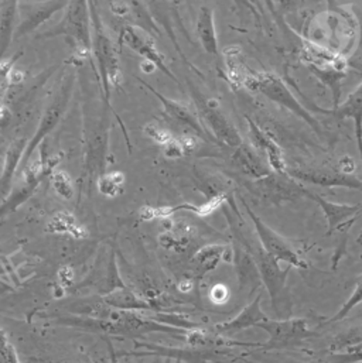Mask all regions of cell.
Instances as JSON below:
<instances>
[{"mask_svg":"<svg viewBox=\"0 0 362 363\" xmlns=\"http://www.w3.org/2000/svg\"><path fill=\"white\" fill-rule=\"evenodd\" d=\"M248 188L262 201L273 205H280L287 201H295L305 196V186L287 174L270 173L262 179H255Z\"/></svg>","mask_w":362,"mask_h":363,"instance_id":"8992f818","label":"cell"},{"mask_svg":"<svg viewBox=\"0 0 362 363\" xmlns=\"http://www.w3.org/2000/svg\"><path fill=\"white\" fill-rule=\"evenodd\" d=\"M234 160L236 167L246 176H251L252 179H262L273 173V170L265 166V163L256 153H253L251 149L245 147L243 145L238 147Z\"/></svg>","mask_w":362,"mask_h":363,"instance_id":"ffe728a7","label":"cell"},{"mask_svg":"<svg viewBox=\"0 0 362 363\" xmlns=\"http://www.w3.org/2000/svg\"><path fill=\"white\" fill-rule=\"evenodd\" d=\"M305 196L310 198L322 208L327 225H329V235H333L336 230H346L349 226L353 225L357 215L361 212L362 205H349V203H336L331 201L324 199L322 195L314 194L305 188Z\"/></svg>","mask_w":362,"mask_h":363,"instance_id":"7c38bea8","label":"cell"},{"mask_svg":"<svg viewBox=\"0 0 362 363\" xmlns=\"http://www.w3.org/2000/svg\"><path fill=\"white\" fill-rule=\"evenodd\" d=\"M24 149H26V140L24 139H18L16 140L6 156V170H4V177H3V182H10V177L14 174L16 166L18 164L21 156H24Z\"/></svg>","mask_w":362,"mask_h":363,"instance_id":"cb8c5ba5","label":"cell"},{"mask_svg":"<svg viewBox=\"0 0 362 363\" xmlns=\"http://www.w3.org/2000/svg\"><path fill=\"white\" fill-rule=\"evenodd\" d=\"M124 182H125L124 174L115 172L98 180V189L106 196H115L119 192V188L122 186Z\"/></svg>","mask_w":362,"mask_h":363,"instance_id":"d4e9b609","label":"cell"},{"mask_svg":"<svg viewBox=\"0 0 362 363\" xmlns=\"http://www.w3.org/2000/svg\"><path fill=\"white\" fill-rule=\"evenodd\" d=\"M293 180L319 185V186H341L349 189L362 191V180L353 174H346L343 172H334L327 169H289L286 172Z\"/></svg>","mask_w":362,"mask_h":363,"instance_id":"8fae6325","label":"cell"},{"mask_svg":"<svg viewBox=\"0 0 362 363\" xmlns=\"http://www.w3.org/2000/svg\"><path fill=\"white\" fill-rule=\"evenodd\" d=\"M252 257L256 262V266L260 273V279L268 289L272 304L276 311H279V304L285 301V287H286V280L287 274L290 273V266L285 270L279 267V262H276L273 257H270L262 246L259 247H252L249 249Z\"/></svg>","mask_w":362,"mask_h":363,"instance_id":"ba28073f","label":"cell"},{"mask_svg":"<svg viewBox=\"0 0 362 363\" xmlns=\"http://www.w3.org/2000/svg\"><path fill=\"white\" fill-rule=\"evenodd\" d=\"M74 79H75L74 74H70L62 79L61 86L58 88L57 94L54 95L50 105L47 106L43 118L40 119V125L24 152V156H23L24 160H27L33 155V152L37 149V146L40 143H43V140L47 138V135L51 133L55 129V126L60 123V121L62 119V116L67 111V106L70 104L72 91H74Z\"/></svg>","mask_w":362,"mask_h":363,"instance_id":"277c9868","label":"cell"},{"mask_svg":"<svg viewBox=\"0 0 362 363\" xmlns=\"http://www.w3.org/2000/svg\"><path fill=\"white\" fill-rule=\"evenodd\" d=\"M17 1L18 0H6L0 6V61L7 52L16 33V18L18 14Z\"/></svg>","mask_w":362,"mask_h":363,"instance_id":"d6986e66","label":"cell"},{"mask_svg":"<svg viewBox=\"0 0 362 363\" xmlns=\"http://www.w3.org/2000/svg\"><path fill=\"white\" fill-rule=\"evenodd\" d=\"M145 132H146V135L149 136V138H152L155 142H158V143H160V145H166V143H169L173 138H172V135L168 132V130H165V129H162L160 126H158L156 123H149V125H146L145 126Z\"/></svg>","mask_w":362,"mask_h":363,"instance_id":"f1b7e54d","label":"cell"},{"mask_svg":"<svg viewBox=\"0 0 362 363\" xmlns=\"http://www.w3.org/2000/svg\"><path fill=\"white\" fill-rule=\"evenodd\" d=\"M358 242H362V235L360 236V239H358Z\"/></svg>","mask_w":362,"mask_h":363,"instance_id":"836d02e7","label":"cell"},{"mask_svg":"<svg viewBox=\"0 0 362 363\" xmlns=\"http://www.w3.org/2000/svg\"><path fill=\"white\" fill-rule=\"evenodd\" d=\"M119 44L121 45H126L131 50H133L135 52H138L139 55H142L146 61H149L150 64H153L155 67H158L160 71H163L168 77H170L175 82L179 84V79L173 75V72L168 68L163 55L158 51L155 43L150 38H146L143 34H141L139 31L135 30V27L132 26H126L121 30L119 34Z\"/></svg>","mask_w":362,"mask_h":363,"instance_id":"4fadbf2b","label":"cell"},{"mask_svg":"<svg viewBox=\"0 0 362 363\" xmlns=\"http://www.w3.org/2000/svg\"><path fill=\"white\" fill-rule=\"evenodd\" d=\"M197 35L205 52L211 55H218V38L215 31L214 10L211 7L202 6L199 9L197 20Z\"/></svg>","mask_w":362,"mask_h":363,"instance_id":"ac0fdd59","label":"cell"},{"mask_svg":"<svg viewBox=\"0 0 362 363\" xmlns=\"http://www.w3.org/2000/svg\"><path fill=\"white\" fill-rule=\"evenodd\" d=\"M128 14L132 16V18L135 20V24L142 27L145 31L150 33V34H160L159 28L156 27L155 21L152 20L149 11L146 10V7L139 1V0H131L129 1V11Z\"/></svg>","mask_w":362,"mask_h":363,"instance_id":"44dd1931","label":"cell"},{"mask_svg":"<svg viewBox=\"0 0 362 363\" xmlns=\"http://www.w3.org/2000/svg\"><path fill=\"white\" fill-rule=\"evenodd\" d=\"M259 328L265 330L269 335V340L265 344H260V348L276 350L286 348L290 345H299L302 341L316 335L309 330L306 320H268L260 324Z\"/></svg>","mask_w":362,"mask_h":363,"instance_id":"52a82bcc","label":"cell"},{"mask_svg":"<svg viewBox=\"0 0 362 363\" xmlns=\"http://www.w3.org/2000/svg\"><path fill=\"white\" fill-rule=\"evenodd\" d=\"M248 129H249V138H251L252 145L266 156L270 169L275 173L286 174L287 166H286L283 152L279 147V145L249 118H248Z\"/></svg>","mask_w":362,"mask_h":363,"instance_id":"5bb4252c","label":"cell"},{"mask_svg":"<svg viewBox=\"0 0 362 363\" xmlns=\"http://www.w3.org/2000/svg\"><path fill=\"white\" fill-rule=\"evenodd\" d=\"M89 11H91V31H92V51L97 58L102 89L105 98H109V85L118 86L122 81V71L118 58V52L105 31V26L99 17V13L95 7V0H89Z\"/></svg>","mask_w":362,"mask_h":363,"instance_id":"6da1fadb","label":"cell"},{"mask_svg":"<svg viewBox=\"0 0 362 363\" xmlns=\"http://www.w3.org/2000/svg\"><path fill=\"white\" fill-rule=\"evenodd\" d=\"M51 182H53V186L55 189V192L65 198V199H71L72 195H74V186H72V182L71 179L67 173L64 172H55L51 177Z\"/></svg>","mask_w":362,"mask_h":363,"instance_id":"4316f807","label":"cell"},{"mask_svg":"<svg viewBox=\"0 0 362 363\" xmlns=\"http://www.w3.org/2000/svg\"><path fill=\"white\" fill-rule=\"evenodd\" d=\"M279 3H280V6H282L283 9H286V10H293V9L297 6L299 0H279Z\"/></svg>","mask_w":362,"mask_h":363,"instance_id":"d6a6232c","label":"cell"},{"mask_svg":"<svg viewBox=\"0 0 362 363\" xmlns=\"http://www.w3.org/2000/svg\"><path fill=\"white\" fill-rule=\"evenodd\" d=\"M142 85H145L159 101L160 104L163 105L166 113L173 118L175 121H177L180 125L185 126L187 129H190L191 132H194L197 136H199L201 139H207V132L205 129L202 128V125L199 123L197 115L190 111L185 105H182L180 102H176V101H172L169 98H166L165 95H162L160 92H158L153 86H150L149 84H146L145 81H141Z\"/></svg>","mask_w":362,"mask_h":363,"instance_id":"9a60e30c","label":"cell"},{"mask_svg":"<svg viewBox=\"0 0 362 363\" xmlns=\"http://www.w3.org/2000/svg\"><path fill=\"white\" fill-rule=\"evenodd\" d=\"M330 363H360L362 362V344L347 348L346 352H336L327 358Z\"/></svg>","mask_w":362,"mask_h":363,"instance_id":"83f0119b","label":"cell"},{"mask_svg":"<svg viewBox=\"0 0 362 363\" xmlns=\"http://www.w3.org/2000/svg\"><path fill=\"white\" fill-rule=\"evenodd\" d=\"M211 298L215 303H225L228 300V290L224 286H215L211 291Z\"/></svg>","mask_w":362,"mask_h":363,"instance_id":"4dcf8cb0","label":"cell"},{"mask_svg":"<svg viewBox=\"0 0 362 363\" xmlns=\"http://www.w3.org/2000/svg\"><path fill=\"white\" fill-rule=\"evenodd\" d=\"M185 149L184 146L181 145L180 140H176V139H172L169 143L165 145V155L170 159H175V157H181L184 155Z\"/></svg>","mask_w":362,"mask_h":363,"instance_id":"f546056e","label":"cell"},{"mask_svg":"<svg viewBox=\"0 0 362 363\" xmlns=\"http://www.w3.org/2000/svg\"><path fill=\"white\" fill-rule=\"evenodd\" d=\"M245 208L255 225V230L259 238L262 249L270 257H273L276 262H285L290 267L305 269L307 266L306 262L299 255V252L293 247V245L286 238H283L276 230H273L269 225H266L252 209H249L246 203H245Z\"/></svg>","mask_w":362,"mask_h":363,"instance_id":"5b68a950","label":"cell"},{"mask_svg":"<svg viewBox=\"0 0 362 363\" xmlns=\"http://www.w3.org/2000/svg\"><path fill=\"white\" fill-rule=\"evenodd\" d=\"M245 86L260 92L265 95L269 101L286 108L297 118L303 119L310 128H313L316 132H322L320 123L316 118H313L302 104L295 98L292 91L287 88V85L275 74L272 72H253L251 75H246L243 82Z\"/></svg>","mask_w":362,"mask_h":363,"instance_id":"7a4b0ae2","label":"cell"},{"mask_svg":"<svg viewBox=\"0 0 362 363\" xmlns=\"http://www.w3.org/2000/svg\"><path fill=\"white\" fill-rule=\"evenodd\" d=\"M362 301V279L358 281V284H357V287H356V290H354V293H353V296L350 297V300L343 306V308L333 317V318H330L329 321H324L323 324H320V327H326V325H330V324H334V323H337V321H340V320H343L357 304H360Z\"/></svg>","mask_w":362,"mask_h":363,"instance_id":"484cf974","label":"cell"},{"mask_svg":"<svg viewBox=\"0 0 362 363\" xmlns=\"http://www.w3.org/2000/svg\"><path fill=\"white\" fill-rule=\"evenodd\" d=\"M260 303H262V294H258L256 298L248 307H245L243 311L236 318L231 320L229 323L218 325L216 330L221 333H234V331H241L251 327H259L260 324L266 323L269 317L262 311Z\"/></svg>","mask_w":362,"mask_h":363,"instance_id":"2e32d148","label":"cell"},{"mask_svg":"<svg viewBox=\"0 0 362 363\" xmlns=\"http://www.w3.org/2000/svg\"><path fill=\"white\" fill-rule=\"evenodd\" d=\"M235 1V4L241 9V10H249L252 14H255V16H258V13H256V9H255V6L251 3V0H234Z\"/></svg>","mask_w":362,"mask_h":363,"instance_id":"1f68e13d","label":"cell"},{"mask_svg":"<svg viewBox=\"0 0 362 363\" xmlns=\"http://www.w3.org/2000/svg\"><path fill=\"white\" fill-rule=\"evenodd\" d=\"M192 96L198 109V113L201 118L207 122V125L211 128L212 133L216 136L219 142L229 147H239L242 146V138L239 132L235 129V126L222 115V112L216 108V105L211 101H205L199 92H197L194 88H191Z\"/></svg>","mask_w":362,"mask_h":363,"instance_id":"9c48e42d","label":"cell"},{"mask_svg":"<svg viewBox=\"0 0 362 363\" xmlns=\"http://www.w3.org/2000/svg\"><path fill=\"white\" fill-rule=\"evenodd\" d=\"M362 344V325L351 328L340 335L336 337V340L330 345V352H340L341 350H347L356 345Z\"/></svg>","mask_w":362,"mask_h":363,"instance_id":"7402d4cb","label":"cell"},{"mask_svg":"<svg viewBox=\"0 0 362 363\" xmlns=\"http://www.w3.org/2000/svg\"><path fill=\"white\" fill-rule=\"evenodd\" d=\"M334 115L337 119H353L356 125L357 145L362 162V82L358 88L349 95L346 102L336 108Z\"/></svg>","mask_w":362,"mask_h":363,"instance_id":"e0dca14e","label":"cell"},{"mask_svg":"<svg viewBox=\"0 0 362 363\" xmlns=\"http://www.w3.org/2000/svg\"><path fill=\"white\" fill-rule=\"evenodd\" d=\"M55 35H67L72 38L77 48L82 52L88 54L92 50L91 11L87 0H70L62 21L44 37Z\"/></svg>","mask_w":362,"mask_h":363,"instance_id":"3957f363","label":"cell"},{"mask_svg":"<svg viewBox=\"0 0 362 363\" xmlns=\"http://www.w3.org/2000/svg\"><path fill=\"white\" fill-rule=\"evenodd\" d=\"M50 229L53 232H68L75 236H78L79 232L84 233V229L77 223L75 218L68 212L57 213L50 222Z\"/></svg>","mask_w":362,"mask_h":363,"instance_id":"603a6c76","label":"cell"},{"mask_svg":"<svg viewBox=\"0 0 362 363\" xmlns=\"http://www.w3.org/2000/svg\"><path fill=\"white\" fill-rule=\"evenodd\" d=\"M70 0H45L35 3H23L18 6L20 21L16 27V37H23L37 30L43 23L51 18L57 11L67 7Z\"/></svg>","mask_w":362,"mask_h":363,"instance_id":"30bf717a","label":"cell"}]
</instances>
